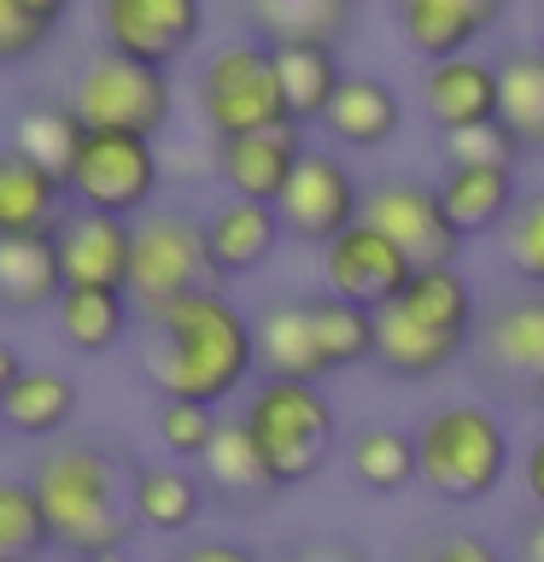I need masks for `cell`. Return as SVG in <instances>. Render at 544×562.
<instances>
[{
	"instance_id": "f5cc1de1",
	"label": "cell",
	"mask_w": 544,
	"mask_h": 562,
	"mask_svg": "<svg viewBox=\"0 0 544 562\" xmlns=\"http://www.w3.org/2000/svg\"><path fill=\"white\" fill-rule=\"evenodd\" d=\"M240 7H246V0H240Z\"/></svg>"
},
{
	"instance_id": "bcb514c9",
	"label": "cell",
	"mask_w": 544,
	"mask_h": 562,
	"mask_svg": "<svg viewBox=\"0 0 544 562\" xmlns=\"http://www.w3.org/2000/svg\"><path fill=\"white\" fill-rule=\"evenodd\" d=\"M24 369H30V363H24V358H18V346H12V340H0V398H7V393H12V381H18V375H24Z\"/></svg>"
},
{
	"instance_id": "d590c367",
	"label": "cell",
	"mask_w": 544,
	"mask_h": 562,
	"mask_svg": "<svg viewBox=\"0 0 544 562\" xmlns=\"http://www.w3.org/2000/svg\"><path fill=\"white\" fill-rule=\"evenodd\" d=\"M47 551H53V521L35 498V481L0 474V562H42Z\"/></svg>"
},
{
	"instance_id": "4fadbf2b",
	"label": "cell",
	"mask_w": 544,
	"mask_h": 562,
	"mask_svg": "<svg viewBox=\"0 0 544 562\" xmlns=\"http://www.w3.org/2000/svg\"><path fill=\"white\" fill-rule=\"evenodd\" d=\"M53 252H59L65 288H112V293H129L135 223L70 205L65 217H59V228H53Z\"/></svg>"
},
{
	"instance_id": "8fae6325",
	"label": "cell",
	"mask_w": 544,
	"mask_h": 562,
	"mask_svg": "<svg viewBox=\"0 0 544 562\" xmlns=\"http://www.w3.org/2000/svg\"><path fill=\"white\" fill-rule=\"evenodd\" d=\"M275 211H281L287 240L328 246V240H340L351 223H363V182L351 176V165H345L340 153L310 147L305 165L293 170L287 193L275 200Z\"/></svg>"
},
{
	"instance_id": "c3c4849f",
	"label": "cell",
	"mask_w": 544,
	"mask_h": 562,
	"mask_svg": "<svg viewBox=\"0 0 544 562\" xmlns=\"http://www.w3.org/2000/svg\"><path fill=\"white\" fill-rule=\"evenodd\" d=\"M88 562H135L129 551H105V557H88Z\"/></svg>"
},
{
	"instance_id": "1f68e13d",
	"label": "cell",
	"mask_w": 544,
	"mask_h": 562,
	"mask_svg": "<svg viewBox=\"0 0 544 562\" xmlns=\"http://www.w3.org/2000/svg\"><path fill=\"white\" fill-rule=\"evenodd\" d=\"M200 469H205V486L217 492V498L228 504H258V498H270V469H263V457L252 446V434H246V422H223L217 439H211V451L200 457Z\"/></svg>"
},
{
	"instance_id": "5bb4252c",
	"label": "cell",
	"mask_w": 544,
	"mask_h": 562,
	"mask_svg": "<svg viewBox=\"0 0 544 562\" xmlns=\"http://www.w3.org/2000/svg\"><path fill=\"white\" fill-rule=\"evenodd\" d=\"M410 276H416V263L404 258L381 228H369V223H351L340 240L322 246L328 293H340V299H351V305H363V311L393 305V299L410 288Z\"/></svg>"
},
{
	"instance_id": "ffe728a7",
	"label": "cell",
	"mask_w": 544,
	"mask_h": 562,
	"mask_svg": "<svg viewBox=\"0 0 544 562\" xmlns=\"http://www.w3.org/2000/svg\"><path fill=\"white\" fill-rule=\"evenodd\" d=\"M205 481L193 469H175V463H135L129 474V509H135V527L140 533H158V539H188L205 516Z\"/></svg>"
},
{
	"instance_id": "83f0119b",
	"label": "cell",
	"mask_w": 544,
	"mask_h": 562,
	"mask_svg": "<svg viewBox=\"0 0 544 562\" xmlns=\"http://www.w3.org/2000/svg\"><path fill=\"white\" fill-rule=\"evenodd\" d=\"M129 293H112V288H65L59 305H53V328H59V340L70 351H82V358H105V351L123 346V334H129Z\"/></svg>"
},
{
	"instance_id": "5b68a950",
	"label": "cell",
	"mask_w": 544,
	"mask_h": 562,
	"mask_svg": "<svg viewBox=\"0 0 544 562\" xmlns=\"http://www.w3.org/2000/svg\"><path fill=\"white\" fill-rule=\"evenodd\" d=\"M65 100H70V112L82 117V130H100V135H147V140H158L175 117L170 70L123 59V53H112V47L88 53V59L77 65Z\"/></svg>"
},
{
	"instance_id": "52a82bcc",
	"label": "cell",
	"mask_w": 544,
	"mask_h": 562,
	"mask_svg": "<svg viewBox=\"0 0 544 562\" xmlns=\"http://www.w3.org/2000/svg\"><path fill=\"white\" fill-rule=\"evenodd\" d=\"M200 288H217L205 252V217H193L182 205H152L147 217H135V263H129L135 316H152Z\"/></svg>"
},
{
	"instance_id": "ab89813d",
	"label": "cell",
	"mask_w": 544,
	"mask_h": 562,
	"mask_svg": "<svg viewBox=\"0 0 544 562\" xmlns=\"http://www.w3.org/2000/svg\"><path fill=\"white\" fill-rule=\"evenodd\" d=\"M53 42V24L35 18L24 0H0V65H24Z\"/></svg>"
},
{
	"instance_id": "cb8c5ba5",
	"label": "cell",
	"mask_w": 544,
	"mask_h": 562,
	"mask_svg": "<svg viewBox=\"0 0 544 562\" xmlns=\"http://www.w3.org/2000/svg\"><path fill=\"white\" fill-rule=\"evenodd\" d=\"M358 0H246V30L263 47H340Z\"/></svg>"
},
{
	"instance_id": "277c9868",
	"label": "cell",
	"mask_w": 544,
	"mask_h": 562,
	"mask_svg": "<svg viewBox=\"0 0 544 562\" xmlns=\"http://www.w3.org/2000/svg\"><path fill=\"white\" fill-rule=\"evenodd\" d=\"M416 469L433 498L480 504L515 469V439L498 422V411L474 398H451L416 422Z\"/></svg>"
},
{
	"instance_id": "b9f144b4",
	"label": "cell",
	"mask_w": 544,
	"mask_h": 562,
	"mask_svg": "<svg viewBox=\"0 0 544 562\" xmlns=\"http://www.w3.org/2000/svg\"><path fill=\"white\" fill-rule=\"evenodd\" d=\"M175 562H263V557L240 539H193V544H182Z\"/></svg>"
},
{
	"instance_id": "d6986e66",
	"label": "cell",
	"mask_w": 544,
	"mask_h": 562,
	"mask_svg": "<svg viewBox=\"0 0 544 562\" xmlns=\"http://www.w3.org/2000/svg\"><path fill=\"white\" fill-rule=\"evenodd\" d=\"M70 211V193L24 147L0 140V235H53Z\"/></svg>"
},
{
	"instance_id": "e0dca14e",
	"label": "cell",
	"mask_w": 544,
	"mask_h": 562,
	"mask_svg": "<svg viewBox=\"0 0 544 562\" xmlns=\"http://www.w3.org/2000/svg\"><path fill=\"white\" fill-rule=\"evenodd\" d=\"M287 240L281 228V211L275 205H258V200H223L205 211V252H211V276L223 281H240L263 270L275 258V246Z\"/></svg>"
},
{
	"instance_id": "9c48e42d",
	"label": "cell",
	"mask_w": 544,
	"mask_h": 562,
	"mask_svg": "<svg viewBox=\"0 0 544 562\" xmlns=\"http://www.w3.org/2000/svg\"><path fill=\"white\" fill-rule=\"evenodd\" d=\"M363 223L381 228L416 270L456 263V252H463V235H456V223L445 217L439 188L416 182V176H381V182H369L363 188Z\"/></svg>"
},
{
	"instance_id": "7a4b0ae2",
	"label": "cell",
	"mask_w": 544,
	"mask_h": 562,
	"mask_svg": "<svg viewBox=\"0 0 544 562\" xmlns=\"http://www.w3.org/2000/svg\"><path fill=\"white\" fill-rule=\"evenodd\" d=\"M129 474L135 463L117 446L100 439H65L35 463V498L53 521V551L70 557H105L129 551L135 539V509H129Z\"/></svg>"
},
{
	"instance_id": "3957f363",
	"label": "cell",
	"mask_w": 544,
	"mask_h": 562,
	"mask_svg": "<svg viewBox=\"0 0 544 562\" xmlns=\"http://www.w3.org/2000/svg\"><path fill=\"white\" fill-rule=\"evenodd\" d=\"M240 422L252 434V446L270 469V486H310L316 474L333 463V446H340V411L322 393V381H275L258 375L246 386Z\"/></svg>"
},
{
	"instance_id": "74e56055",
	"label": "cell",
	"mask_w": 544,
	"mask_h": 562,
	"mask_svg": "<svg viewBox=\"0 0 544 562\" xmlns=\"http://www.w3.org/2000/svg\"><path fill=\"white\" fill-rule=\"evenodd\" d=\"M498 240H503L509 270H515L526 288H539V281H544V188L521 193L515 211H509V223L498 228Z\"/></svg>"
},
{
	"instance_id": "ba28073f",
	"label": "cell",
	"mask_w": 544,
	"mask_h": 562,
	"mask_svg": "<svg viewBox=\"0 0 544 562\" xmlns=\"http://www.w3.org/2000/svg\"><path fill=\"white\" fill-rule=\"evenodd\" d=\"M158 188H165V158H158V140L147 135H100L88 130L77 165L65 176L70 205L82 211H105V217H147L158 205Z\"/></svg>"
},
{
	"instance_id": "f6af8a7d",
	"label": "cell",
	"mask_w": 544,
	"mask_h": 562,
	"mask_svg": "<svg viewBox=\"0 0 544 562\" xmlns=\"http://www.w3.org/2000/svg\"><path fill=\"white\" fill-rule=\"evenodd\" d=\"M509 562H544V509L526 516L515 527V544H509Z\"/></svg>"
},
{
	"instance_id": "8d00e7d4",
	"label": "cell",
	"mask_w": 544,
	"mask_h": 562,
	"mask_svg": "<svg viewBox=\"0 0 544 562\" xmlns=\"http://www.w3.org/2000/svg\"><path fill=\"white\" fill-rule=\"evenodd\" d=\"M217 428H223V416L193 398H158V411H152V434L175 463H200L211 451V439H217Z\"/></svg>"
},
{
	"instance_id": "d6a6232c",
	"label": "cell",
	"mask_w": 544,
	"mask_h": 562,
	"mask_svg": "<svg viewBox=\"0 0 544 562\" xmlns=\"http://www.w3.org/2000/svg\"><path fill=\"white\" fill-rule=\"evenodd\" d=\"M310 328H316V351H322L328 375L375 363V311L351 305L340 293H316L310 299Z\"/></svg>"
},
{
	"instance_id": "60d3db41",
	"label": "cell",
	"mask_w": 544,
	"mask_h": 562,
	"mask_svg": "<svg viewBox=\"0 0 544 562\" xmlns=\"http://www.w3.org/2000/svg\"><path fill=\"white\" fill-rule=\"evenodd\" d=\"M521 147L509 140L503 123H480V130L445 135V165H515Z\"/></svg>"
},
{
	"instance_id": "484cf974",
	"label": "cell",
	"mask_w": 544,
	"mask_h": 562,
	"mask_svg": "<svg viewBox=\"0 0 544 562\" xmlns=\"http://www.w3.org/2000/svg\"><path fill=\"white\" fill-rule=\"evenodd\" d=\"M258 328V375L275 381H322V351L310 328V299H275L252 316Z\"/></svg>"
},
{
	"instance_id": "2e32d148",
	"label": "cell",
	"mask_w": 544,
	"mask_h": 562,
	"mask_svg": "<svg viewBox=\"0 0 544 562\" xmlns=\"http://www.w3.org/2000/svg\"><path fill=\"white\" fill-rule=\"evenodd\" d=\"M421 112H428V123H439L445 135L498 123V59L456 53V59L428 65L421 70Z\"/></svg>"
},
{
	"instance_id": "d4e9b609",
	"label": "cell",
	"mask_w": 544,
	"mask_h": 562,
	"mask_svg": "<svg viewBox=\"0 0 544 562\" xmlns=\"http://www.w3.org/2000/svg\"><path fill=\"white\" fill-rule=\"evenodd\" d=\"M439 200H445V217L456 223V235H491V228L509 223L515 211V165H445L439 176Z\"/></svg>"
},
{
	"instance_id": "7c38bea8",
	"label": "cell",
	"mask_w": 544,
	"mask_h": 562,
	"mask_svg": "<svg viewBox=\"0 0 544 562\" xmlns=\"http://www.w3.org/2000/svg\"><path fill=\"white\" fill-rule=\"evenodd\" d=\"M305 123H275V130H252V135H228L211 153V170L228 188V200H258L275 205L287 193L293 170L305 165Z\"/></svg>"
},
{
	"instance_id": "836d02e7",
	"label": "cell",
	"mask_w": 544,
	"mask_h": 562,
	"mask_svg": "<svg viewBox=\"0 0 544 562\" xmlns=\"http://www.w3.org/2000/svg\"><path fill=\"white\" fill-rule=\"evenodd\" d=\"M82 140H88V130H82V117L70 112V100H35L12 123V147H24L35 165L53 170L59 182L70 176V165H77Z\"/></svg>"
},
{
	"instance_id": "e575fe53",
	"label": "cell",
	"mask_w": 544,
	"mask_h": 562,
	"mask_svg": "<svg viewBox=\"0 0 544 562\" xmlns=\"http://www.w3.org/2000/svg\"><path fill=\"white\" fill-rule=\"evenodd\" d=\"M398 305L421 316V323L445 328V334H468L474 340V288L463 281L456 263H433V270H416L410 288L398 293Z\"/></svg>"
},
{
	"instance_id": "603a6c76",
	"label": "cell",
	"mask_w": 544,
	"mask_h": 562,
	"mask_svg": "<svg viewBox=\"0 0 544 562\" xmlns=\"http://www.w3.org/2000/svg\"><path fill=\"white\" fill-rule=\"evenodd\" d=\"M77 411H82V386L70 375H59V369H24L12 381V393L0 398V428H7V439L47 446V439L70 434Z\"/></svg>"
},
{
	"instance_id": "4316f807",
	"label": "cell",
	"mask_w": 544,
	"mask_h": 562,
	"mask_svg": "<svg viewBox=\"0 0 544 562\" xmlns=\"http://www.w3.org/2000/svg\"><path fill=\"white\" fill-rule=\"evenodd\" d=\"M59 293H65V276H59L53 235H0V311L35 316L59 305Z\"/></svg>"
},
{
	"instance_id": "44dd1931",
	"label": "cell",
	"mask_w": 544,
	"mask_h": 562,
	"mask_svg": "<svg viewBox=\"0 0 544 562\" xmlns=\"http://www.w3.org/2000/svg\"><path fill=\"white\" fill-rule=\"evenodd\" d=\"M328 140H340L345 153H375L404 130V100L393 94V82L369 77V70H345L340 94L322 112Z\"/></svg>"
},
{
	"instance_id": "30bf717a",
	"label": "cell",
	"mask_w": 544,
	"mask_h": 562,
	"mask_svg": "<svg viewBox=\"0 0 544 562\" xmlns=\"http://www.w3.org/2000/svg\"><path fill=\"white\" fill-rule=\"evenodd\" d=\"M100 47L175 70L205 35V0H94Z\"/></svg>"
},
{
	"instance_id": "f907efd6",
	"label": "cell",
	"mask_w": 544,
	"mask_h": 562,
	"mask_svg": "<svg viewBox=\"0 0 544 562\" xmlns=\"http://www.w3.org/2000/svg\"><path fill=\"white\" fill-rule=\"evenodd\" d=\"M539 47H544V7H539Z\"/></svg>"
},
{
	"instance_id": "f1b7e54d",
	"label": "cell",
	"mask_w": 544,
	"mask_h": 562,
	"mask_svg": "<svg viewBox=\"0 0 544 562\" xmlns=\"http://www.w3.org/2000/svg\"><path fill=\"white\" fill-rule=\"evenodd\" d=\"M345 469L351 481L375 498H398L404 486L421 481L416 469V434L410 428H393V422H369L345 439Z\"/></svg>"
},
{
	"instance_id": "816d5d0a",
	"label": "cell",
	"mask_w": 544,
	"mask_h": 562,
	"mask_svg": "<svg viewBox=\"0 0 544 562\" xmlns=\"http://www.w3.org/2000/svg\"><path fill=\"white\" fill-rule=\"evenodd\" d=\"M0 439H7V428H0Z\"/></svg>"
},
{
	"instance_id": "f35d334b",
	"label": "cell",
	"mask_w": 544,
	"mask_h": 562,
	"mask_svg": "<svg viewBox=\"0 0 544 562\" xmlns=\"http://www.w3.org/2000/svg\"><path fill=\"white\" fill-rule=\"evenodd\" d=\"M404 562H509V557L474 527H433V533H421L404 551Z\"/></svg>"
},
{
	"instance_id": "7402d4cb",
	"label": "cell",
	"mask_w": 544,
	"mask_h": 562,
	"mask_svg": "<svg viewBox=\"0 0 544 562\" xmlns=\"http://www.w3.org/2000/svg\"><path fill=\"white\" fill-rule=\"evenodd\" d=\"M480 351L503 381L539 386L544 381V293H515L486 311Z\"/></svg>"
},
{
	"instance_id": "8992f818",
	"label": "cell",
	"mask_w": 544,
	"mask_h": 562,
	"mask_svg": "<svg viewBox=\"0 0 544 562\" xmlns=\"http://www.w3.org/2000/svg\"><path fill=\"white\" fill-rule=\"evenodd\" d=\"M193 105H200L211 140L293 123L287 105H281L275 53L263 47V42H252V35H240V42H223V47L205 53L200 77H193Z\"/></svg>"
},
{
	"instance_id": "7dc6e473",
	"label": "cell",
	"mask_w": 544,
	"mask_h": 562,
	"mask_svg": "<svg viewBox=\"0 0 544 562\" xmlns=\"http://www.w3.org/2000/svg\"><path fill=\"white\" fill-rule=\"evenodd\" d=\"M24 7H30L35 18H47V24H53V30H59V18H65L70 7H77V0H24Z\"/></svg>"
},
{
	"instance_id": "7bdbcfd3",
	"label": "cell",
	"mask_w": 544,
	"mask_h": 562,
	"mask_svg": "<svg viewBox=\"0 0 544 562\" xmlns=\"http://www.w3.org/2000/svg\"><path fill=\"white\" fill-rule=\"evenodd\" d=\"M287 562H369L351 539H305V544H293Z\"/></svg>"
},
{
	"instance_id": "681fc988",
	"label": "cell",
	"mask_w": 544,
	"mask_h": 562,
	"mask_svg": "<svg viewBox=\"0 0 544 562\" xmlns=\"http://www.w3.org/2000/svg\"><path fill=\"white\" fill-rule=\"evenodd\" d=\"M533 398H539V411H544V381H539V386H533Z\"/></svg>"
},
{
	"instance_id": "9a60e30c",
	"label": "cell",
	"mask_w": 544,
	"mask_h": 562,
	"mask_svg": "<svg viewBox=\"0 0 544 562\" xmlns=\"http://www.w3.org/2000/svg\"><path fill=\"white\" fill-rule=\"evenodd\" d=\"M503 12L509 0H393V24L421 65L474 53V42L498 30Z\"/></svg>"
},
{
	"instance_id": "ee69618b",
	"label": "cell",
	"mask_w": 544,
	"mask_h": 562,
	"mask_svg": "<svg viewBox=\"0 0 544 562\" xmlns=\"http://www.w3.org/2000/svg\"><path fill=\"white\" fill-rule=\"evenodd\" d=\"M521 486L526 498H533V509H544V428L526 439V457H521Z\"/></svg>"
},
{
	"instance_id": "6da1fadb",
	"label": "cell",
	"mask_w": 544,
	"mask_h": 562,
	"mask_svg": "<svg viewBox=\"0 0 544 562\" xmlns=\"http://www.w3.org/2000/svg\"><path fill=\"white\" fill-rule=\"evenodd\" d=\"M140 323H147L140 369L158 398H193L217 411L258 375V328L223 288H200Z\"/></svg>"
},
{
	"instance_id": "f546056e",
	"label": "cell",
	"mask_w": 544,
	"mask_h": 562,
	"mask_svg": "<svg viewBox=\"0 0 544 562\" xmlns=\"http://www.w3.org/2000/svg\"><path fill=\"white\" fill-rule=\"evenodd\" d=\"M498 123L521 153H544V47H509L498 59Z\"/></svg>"
},
{
	"instance_id": "ac0fdd59",
	"label": "cell",
	"mask_w": 544,
	"mask_h": 562,
	"mask_svg": "<svg viewBox=\"0 0 544 562\" xmlns=\"http://www.w3.org/2000/svg\"><path fill=\"white\" fill-rule=\"evenodd\" d=\"M468 351V334H445L433 323H421L393 299L375 311V363L393 381H433Z\"/></svg>"
},
{
	"instance_id": "4dcf8cb0",
	"label": "cell",
	"mask_w": 544,
	"mask_h": 562,
	"mask_svg": "<svg viewBox=\"0 0 544 562\" xmlns=\"http://www.w3.org/2000/svg\"><path fill=\"white\" fill-rule=\"evenodd\" d=\"M275 53V82H281V105L293 123H322V112L340 94L345 70L333 47H270Z\"/></svg>"
}]
</instances>
